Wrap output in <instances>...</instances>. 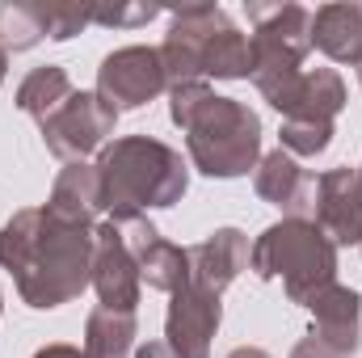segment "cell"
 <instances>
[{
  "instance_id": "obj_21",
  "label": "cell",
  "mask_w": 362,
  "mask_h": 358,
  "mask_svg": "<svg viewBox=\"0 0 362 358\" xmlns=\"http://www.w3.org/2000/svg\"><path fill=\"white\" fill-rule=\"evenodd\" d=\"M72 97V81H68V68H59V64H42V68H34L21 85H17V110L21 114H30L34 122H42L51 110H59L64 101Z\"/></svg>"
},
{
  "instance_id": "obj_26",
  "label": "cell",
  "mask_w": 362,
  "mask_h": 358,
  "mask_svg": "<svg viewBox=\"0 0 362 358\" xmlns=\"http://www.w3.org/2000/svg\"><path fill=\"white\" fill-rule=\"evenodd\" d=\"M291 358H341L337 350H329L325 342H316L312 333L303 337V342H295V350H291Z\"/></svg>"
},
{
  "instance_id": "obj_11",
  "label": "cell",
  "mask_w": 362,
  "mask_h": 358,
  "mask_svg": "<svg viewBox=\"0 0 362 358\" xmlns=\"http://www.w3.org/2000/svg\"><path fill=\"white\" fill-rule=\"evenodd\" d=\"M118 228H122L127 249H131V258H135V266H139V278H144L152 291L173 295V291H181V287L189 282V249L169 245V241L160 236V228H156L148 215L127 219V224H118Z\"/></svg>"
},
{
  "instance_id": "obj_14",
  "label": "cell",
  "mask_w": 362,
  "mask_h": 358,
  "mask_svg": "<svg viewBox=\"0 0 362 358\" xmlns=\"http://www.w3.org/2000/svg\"><path fill=\"white\" fill-rule=\"evenodd\" d=\"M249 270V236L240 228H215L206 241L189 245V282L223 295Z\"/></svg>"
},
{
  "instance_id": "obj_4",
  "label": "cell",
  "mask_w": 362,
  "mask_h": 358,
  "mask_svg": "<svg viewBox=\"0 0 362 358\" xmlns=\"http://www.w3.org/2000/svg\"><path fill=\"white\" fill-rule=\"evenodd\" d=\"M249 270L257 278H282L291 304L308 308L325 287L337 282V245L316 219H278L249 245Z\"/></svg>"
},
{
  "instance_id": "obj_5",
  "label": "cell",
  "mask_w": 362,
  "mask_h": 358,
  "mask_svg": "<svg viewBox=\"0 0 362 358\" xmlns=\"http://www.w3.org/2000/svg\"><path fill=\"white\" fill-rule=\"evenodd\" d=\"M245 13L253 21V85L257 93L278 105L295 89L303 59L312 51V13L303 4H257L245 0Z\"/></svg>"
},
{
  "instance_id": "obj_9",
  "label": "cell",
  "mask_w": 362,
  "mask_h": 358,
  "mask_svg": "<svg viewBox=\"0 0 362 358\" xmlns=\"http://www.w3.org/2000/svg\"><path fill=\"white\" fill-rule=\"evenodd\" d=\"M223 321V304L219 295L185 282L181 291L169 295V312H165V342L177 358H211V342L219 333Z\"/></svg>"
},
{
  "instance_id": "obj_28",
  "label": "cell",
  "mask_w": 362,
  "mask_h": 358,
  "mask_svg": "<svg viewBox=\"0 0 362 358\" xmlns=\"http://www.w3.org/2000/svg\"><path fill=\"white\" fill-rule=\"evenodd\" d=\"M135 358H177V354L169 350V342H148V346L135 350Z\"/></svg>"
},
{
  "instance_id": "obj_33",
  "label": "cell",
  "mask_w": 362,
  "mask_h": 358,
  "mask_svg": "<svg viewBox=\"0 0 362 358\" xmlns=\"http://www.w3.org/2000/svg\"><path fill=\"white\" fill-rule=\"evenodd\" d=\"M358 173H362V169H358Z\"/></svg>"
},
{
  "instance_id": "obj_10",
  "label": "cell",
  "mask_w": 362,
  "mask_h": 358,
  "mask_svg": "<svg viewBox=\"0 0 362 358\" xmlns=\"http://www.w3.org/2000/svg\"><path fill=\"white\" fill-rule=\"evenodd\" d=\"M312 215L333 245H362V173L350 165L325 169L316 178Z\"/></svg>"
},
{
  "instance_id": "obj_6",
  "label": "cell",
  "mask_w": 362,
  "mask_h": 358,
  "mask_svg": "<svg viewBox=\"0 0 362 358\" xmlns=\"http://www.w3.org/2000/svg\"><path fill=\"white\" fill-rule=\"evenodd\" d=\"M118 127V110L101 97L97 89H72V97L51 110L42 122H38V135L47 144L51 156H59L64 165L72 161H85L89 152H101L105 139L114 135Z\"/></svg>"
},
{
  "instance_id": "obj_29",
  "label": "cell",
  "mask_w": 362,
  "mask_h": 358,
  "mask_svg": "<svg viewBox=\"0 0 362 358\" xmlns=\"http://www.w3.org/2000/svg\"><path fill=\"white\" fill-rule=\"evenodd\" d=\"M228 358H274V354H266L262 346H236V350H232Z\"/></svg>"
},
{
  "instance_id": "obj_1",
  "label": "cell",
  "mask_w": 362,
  "mask_h": 358,
  "mask_svg": "<svg viewBox=\"0 0 362 358\" xmlns=\"http://www.w3.org/2000/svg\"><path fill=\"white\" fill-rule=\"evenodd\" d=\"M93 228L51 207H21L0 224V266L13 274L25 308L51 312L81 299L93 282Z\"/></svg>"
},
{
  "instance_id": "obj_12",
  "label": "cell",
  "mask_w": 362,
  "mask_h": 358,
  "mask_svg": "<svg viewBox=\"0 0 362 358\" xmlns=\"http://www.w3.org/2000/svg\"><path fill=\"white\" fill-rule=\"evenodd\" d=\"M219 4H181L173 8V25L160 42V59H165V76H169V89L177 85H194L202 81V47H206V34H211V21H215Z\"/></svg>"
},
{
  "instance_id": "obj_31",
  "label": "cell",
  "mask_w": 362,
  "mask_h": 358,
  "mask_svg": "<svg viewBox=\"0 0 362 358\" xmlns=\"http://www.w3.org/2000/svg\"><path fill=\"white\" fill-rule=\"evenodd\" d=\"M358 85H362V64H358Z\"/></svg>"
},
{
  "instance_id": "obj_15",
  "label": "cell",
  "mask_w": 362,
  "mask_h": 358,
  "mask_svg": "<svg viewBox=\"0 0 362 358\" xmlns=\"http://www.w3.org/2000/svg\"><path fill=\"white\" fill-rule=\"evenodd\" d=\"M253 190L262 202L278 207L286 219H308L312 211V198H316V178L291 156V152H270L257 161V173H253Z\"/></svg>"
},
{
  "instance_id": "obj_32",
  "label": "cell",
  "mask_w": 362,
  "mask_h": 358,
  "mask_svg": "<svg viewBox=\"0 0 362 358\" xmlns=\"http://www.w3.org/2000/svg\"><path fill=\"white\" fill-rule=\"evenodd\" d=\"M0 312H4V295H0Z\"/></svg>"
},
{
  "instance_id": "obj_2",
  "label": "cell",
  "mask_w": 362,
  "mask_h": 358,
  "mask_svg": "<svg viewBox=\"0 0 362 358\" xmlns=\"http://www.w3.org/2000/svg\"><path fill=\"white\" fill-rule=\"evenodd\" d=\"M169 118L185 131L189 165L202 178H245L262 161V118L236 97H223L194 81L169 89Z\"/></svg>"
},
{
  "instance_id": "obj_27",
  "label": "cell",
  "mask_w": 362,
  "mask_h": 358,
  "mask_svg": "<svg viewBox=\"0 0 362 358\" xmlns=\"http://www.w3.org/2000/svg\"><path fill=\"white\" fill-rule=\"evenodd\" d=\"M34 358H85V354L76 346H68V342H51V346H42Z\"/></svg>"
},
{
  "instance_id": "obj_19",
  "label": "cell",
  "mask_w": 362,
  "mask_h": 358,
  "mask_svg": "<svg viewBox=\"0 0 362 358\" xmlns=\"http://www.w3.org/2000/svg\"><path fill=\"white\" fill-rule=\"evenodd\" d=\"M47 207H51V211H59V215H72V219L97 224V215L105 211V207H101L97 165H85V161L64 165V169H59V178H55V185H51Z\"/></svg>"
},
{
  "instance_id": "obj_8",
  "label": "cell",
  "mask_w": 362,
  "mask_h": 358,
  "mask_svg": "<svg viewBox=\"0 0 362 358\" xmlns=\"http://www.w3.org/2000/svg\"><path fill=\"white\" fill-rule=\"evenodd\" d=\"M93 291L101 299V308L110 312H135L139 295H144V278L139 266L127 249V236L114 219H101L93 228Z\"/></svg>"
},
{
  "instance_id": "obj_18",
  "label": "cell",
  "mask_w": 362,
  "mask_h": 358,
  "mask_svg": "<svg viewBox=\"0 0 362 358\" xmlns=\"http://www.w3.org/2000/svg\"><path fill=\"white\" fill-rule=\"evenodd\" d=\"M312 47L333 64H362V4H320L312 13Z\"/></svg>"
},
{
  "instance_id": "obj_22",
  "label": "cell",
  "mask_w": 362,
  "mask_h": 358,
  "mask_svg": "<svg viewBox=\"0 0 362 358\" xmlns=\"http://www.w3.org/2000/svg\"><path fill=\"white\" fill-rule=\"evenodd\" d=\"M47 38V4L38 0H4L0 4V51H30Z\"/></svg>"
},
{
  "instance_id": "obj_25",
  "label": "cell",
  "mask_w": 362,
  "mask_h": 358,
  "mask_svg": "<svg viewBox=\"0 0 362 358\" xmlns=\"http://www.w3.org/2000/svg\"><path fill=\"white\" fill-rule=\"evenodd\" d=\"M85 25H93V4H47V38L68 42Z\"/></svg>"
},
{
  "instance_id": "obj_20",
  "label": "cell",
  "mask_w": 362,
  "mask_h": 358,
  "mask_svg": "<svg viewBox=\"0 0 362 358\" xmlns=\"http://www.w3.org/2000/svg\"><path fill=\"white\" fill-rule=\"evenodd\" d=\"M139 333L135 312H110V308H93L85 321V358H131Z\"/></svg>"
},
{
  "instance_id": "obj_24",
  "label": "cell",
  "mask_w": 362,
  "mask_h": 358,
  "mask_svg": "<svg viewBox=\"0 0 362 358\" xmlns=\"http://www.w3.org/2000/svg\"><path fill=\"white\" fill-rule=\"evenodd\" d=\"M165 8L160 4H93V25H105V30H135V25H148L152 17H160Z\"/></svg>"
},
{
  "instance_id": "obj_17",
  "label": "cell",
  "mask_w": 362,
  "mask_h": 358,
  "mask_svg": "<svg viewBox=\"0 0 362 358\" xmlns=\"http://www.w3.org/2000/svg\"><path fill=\"white\" fill-rule=\"evenodd\" d=\"M202 76H215V81H249L253 76V42L228 17V8H219L211 21L206 47H202Z\"/></svg>"
},
{
  "instance_id": "obj_13",
  "label": "cell",
  "mask_w": 362,
  "mask_h": 358,
  "mask_svg": "<svg viewBox=\"0 0 362 358\" xmlns=\"http://www.w3.org/2000/svg\"><path fill=\"white\" fill-rule=\"evenodd\" d=\"M312 337L325 342L329 350H337L341 358H354L362 346V295L346 282L325 287L312 304Z\"/></svg>"
},
{
  "instance_id": "obj_30",
  "label": "cell",
  "mask_w": 362,
  "mask_h": 358,
  "mask_svg": "<svg viewBox=\"0 0 362 358\" xmlns=\"http://www.w3.org/2000/svg\"><path fill=\"white\" fill-rule=\"evenodd\" d=\"M4 72H8V55L0 51V85H4Z\"/></svg>"
},
{
  "instance_id": "obj_7",
  "label": "cell",
  "mask_w": 362,
  "mask_h": 358,
  "mask_svg": "<svg viewBox=\"0 0 362 358\" xmlns=\"http://www.w3.org/2000/svg\"><path fill=\"white\" fill-rule=\"evenodd\" d=\"M165 89H169V76H165L160 47H139V42L118 47L97 68V93L114 110H139V105L156 101Z\"/></svg>"
},
{
  "instance_id": "obj_3",
  "label": "cell",
  "mask_w": 362,
  "mask_h": 358,
  "mask_svg": "<svg viewBox=\"0 0 362 358\" xmlns=\"http://www.w3.org/2000/svg\"><path fill=\"white\" fill-rule=\"evenodd\" d=\"M97 181L110 219L127 224L148 211L177 207L189 190V165L181 161L177 148L152 135H122L97 152Z\"/></svg>"
},
{
  "instance_id": "obj_23",
  "label": "cell",
  "mask_w": 362,
  "mask_h": 358,
  "mask_svg": "<svg viewBox=\"0 0 362 358\" xmlns=\"http://www.w3.org/2000/svg\"><path fill=\"white\" fill-rule=\"evenodd\" d=\"M282 152H291L295 161H312L320 152H329L333 144V122H299V118H282Z\"/></svg>"
},
{
  "instance_id": "obj_16",
  "label": "cell",
  "mask_w": 362,
  "mask_h": 358,
  "mask_svg": "<svg viewBox=\"0 0 362 358\" xmlns=\"http://www.w3.org/2000/svg\"><path fill=\"white\" fill-rule=\"evenodd\" d=\"M346 105V81L333 68H312L299 72L295 89L286 93L274 110L282 118H299V122H333Z\"/></svg>"
}]
</instances>
